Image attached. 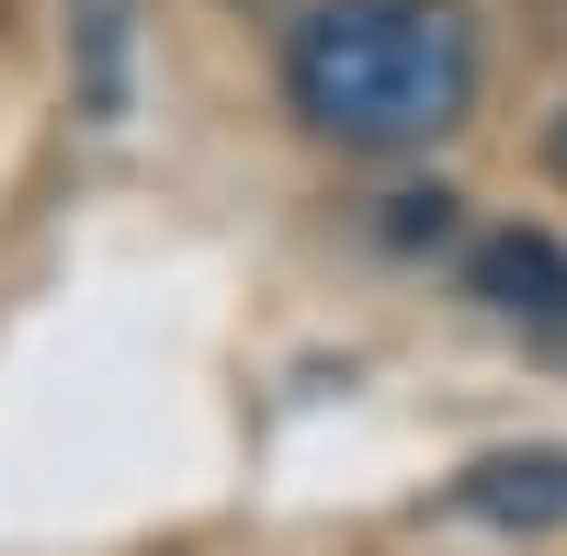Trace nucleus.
Here are the masks:
<instances>
[{"label":"nucleus","mask_w":567,"mask_h":556,"mask_svg":"<svg viewBox=\"0 0 567 556\" xmlns=\"http://www.w3.org/2000/svg\"><path fill=\"white\" fill-rule=\"evenodd\" d=\"M556 341H567V318H556Z\"/></svg>","instance_id":"obj_5"},{"label":"nucleus","mask_w":567,"mask_h":556,"mask_svg":"<svg viewBox=\"0 0 567 556\" xmlns=\"http://www.w3.org/2000/svg\"><path fill=\"white\" fill-rule=\"evenodd\" d=\"M465 285H477L488 318H523V330H556L567 318V250L545 227H499V239L465 261Z\"/></svg>","instance_id":"obj_3"},{"label":"nucleus","mask_w":567,"mask_h":556,"mask_svg":"<svg viewBox=\"0 0 567 556\" xmlns=\"http://www.w3.org/2000/svg\"><path fill=\"white\" fill-rule=\"evenodd\" d=\"M545 171H556V182H567V114H556V125H545Z\"/></svg>","instance_id":"obj_4"},{"label":"nucleus","mask_w":567,"mask_h":556,"mask_svg":"<svg viewBox=\"0 0 567 556\" xmlns=\"http://www.w3.org/2000/svg\"><path fill=\"white\" fill-rule=\"evenodd\" d=\"M454 512L488 523V534H556L567 523V443H511V454H477L454 477Z\"/></svg>","instance_id":"obj_2"},{"label":"nucleus","mask_w":567,"mask_h":556,"mask_svg":"<svg viewBox=\"0 0 567 556\" xmlns=\"http://www.w3.org/2000/svg\"><path fill=\"white\" fill-rule=\"evenodd\" d=\"M284 103L318 148L409 159L477 114V23L465 0H318L284 34Z\"/></svg>","instance_id":"obj_1"}]
</instances>
